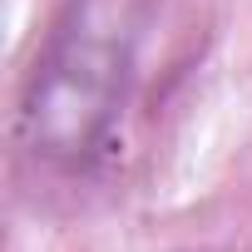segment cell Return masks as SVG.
I'll list each match as a JSON object with an SVG mask.
<instances>
[{
  "mask_svg": "<svg viewBox=\"0 0 252 252\" xmlns=\"http://www.w3.org/2000/svg\"><path fill=\"white\" fill-rule=\"evenodd\" d=\"M119 79H124V60L109 35L94 30L60 35L55 50L35 64L20 104V129L30 149L60 163L84 158L119 109Z\"/></svg>",
  "mask_w": 252,
  "mask_h": 252,
  "instance_id": "obj_1",
  "label": "cell"
}]
</instances>
